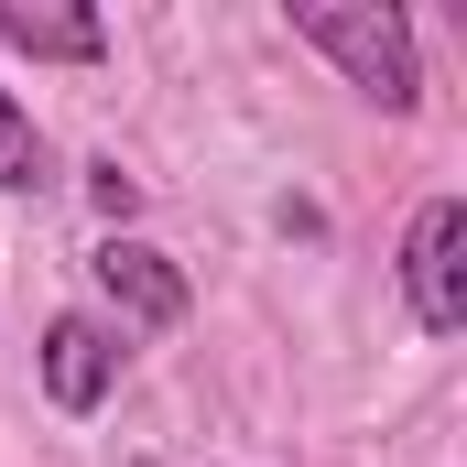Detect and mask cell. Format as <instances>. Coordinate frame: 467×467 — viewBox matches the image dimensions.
<instances>
[{"label":"cell","mask_w":467,"mask_h":467,"mask_svg":"<svg viewBox=\"0 0 467 467\" xmlns=\"http://www.w3.org/2000/svg\"><path fill=\"white\" fill-rule=\"evenodd\" d=\"M391 283H402V316H413L424 337H457L467 327V196H424V207L402 218Z\"/></svg>","instance_id":"cell-3"},{"label":"cell","mask_w":467,"mask_h":467,"mask_svg":"<svg viewBox=\"0 0 467 467\" xmlns=\"http://www.w3.org/2000/svg\"><path fill=\"white\" fill-rule=\"evenodd\" d=\"M88 316H109L119 337L141 348V337H174L185 316H196V283H185V261L174 250H152V239H99L88 250Z\"/></svg>","instance_id":"cell-2"},{"label":"cell","mask_w":467,"mask_h":467,"mask_svg":"<svg viewBox=\"0 0 467 467\" xmlns=\"http://www.w3.org/2000/svg\"><path fill=\"white\" fill-rule=\"evenodd\" d=\"M0 44L33 55V66H109V11H33V0H0Z\"/></svg>","instance_id":"cell-5"},{"label":"cell","mask_w":467,"mask_h":467,"mask_svg":"<svg viewBox=\"0 0 467 467\" xmlns=\"http://www.w3.org/2000/svg\"><path fill=\"white\" fill-rule=\"evenodd\" d=\"M294 44H316L337 66V88L369 99L380 119H413L424 109V33L402 0H283Z\"/></svg>","instance_id":"cell-1"},{"label":"cell","mask_w":467,"mask_h":467,"mask_svg":"<svg viewBox=\"0 0 467 467\" xmlns=\"http://www.w3.org/2000/svg\"><path fill=\"white\" fill-rule=\"evenodd\" d=\"M119 369H130V337H119L109 316H88V305H66V316H44V348H33V380H44V402H55L66 424H88V413H109Z\"/></svg>","instance_id":"cell-4"},{"label":"cell","mask_w":467,"mask_h":467,"mask_svg":"<svg viewBox=\"0 0 467 467\" xmlns=\"http://www.w3.org/2000/svg\"><path fill=\"white\" fill-rule=\"evenodd\" d=\"M44 185H55V141H44V119L0 88V196H44Z\"/></svg>","instance_id":"cell-6"},{"label":"cell","mask_w":467,"mask_h":467,"mask_svg":"<svg viewBox=\"0 0 467 467\" xmlns=\"http://www.w3.org/2000/svg\"><path fill=\"white\" fill-rule=\"evenodd\" d=\"M119 467H163V457H119Z\"/></svg>","instance_id":"cell-8"},{"label":"cell","mask_w":467,"mask_h":467,"mask_svg":"<svg viewBox=\"0 0 467 467\" xmlns=\"http://www.w3.org/2000/svg\"><path fill=\"white\" fill-rule=\"evenodd\" d=\"M88 207H99V218H109V229H99V239H130V218H141V185H130V174H119L109 152H99V163H88Z\"/></svg>","instance_id":"cell-7"}]
</instances>
